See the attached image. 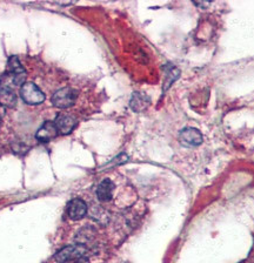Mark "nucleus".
<instances>
[{
  "label": "nucleus",
  "instance_id": "obj_1",
  "mask_svg": "<svg viewBox=\"0 0 254 263\" xmlns=\"http://www.w3.org/2000/svg\"><path fill=\"white\" fill-rule=\"evenodd\" d=\"M13 78L10 73L3 74L0 78V106L7 107V108H13L17 105V94L14 92Z\"/></svg>",
  "mask_w": 254,
  "mask_h": 263
},
{
  "label": "nucleus",
  "instance_id": "obj_2",
  "mask_svg": "<svg viewBox=\"0 0 254 263\" xmlns=\"http://www.w3.org/2000/svg\"><path fill=\"white\" fill-rule=\"evenodd\" d=\"M87 253V248L84 245H71L60 249L56 254L55 260L58 263H66L68 261H77L81 257H86L85 255Z\"/></svg>",
  "mask_w": 254,
  "mask_h": 263
},
{
  "label": "nucleus",
  "instance_id": "obj_3",
  "mask_svg": "<svg viewBox=\"0 0 254 263\" xmlns=\"http://www.w3.org/2000/svg\"><path fill=\"white\" fill-rule=\"evenodd\" d=\"M20 96L27 105H40L45 101V94L33 82H25L20 87Z\"/></svg>",
  "mask_w": 254,
  "mask_h": 263
},
{
  "label": "nucleus",
  "instance_id": "obj_4",
  "mask_svg": "<svg viewBox=\"0 0 254 263\" xmlns=\"http://www.w3.org/2000/svg\"><path fill=\"white\" fill-rule=\"evenodd\" d=\"M77 97H78L77 90H75L73 88L71 87L61 88L53 94L52 104L53 106L58 107V108H61V109L68 108V107L75 105Z\"/></svg>",
  "mask_w": 254,
  "mask_h": 263
},
{
  "label": "nucleus",
  "instance_id": "obj_5",
  "mask_svg": "<svg viewBox=\"0 0 254 263\" xmlns=\"http://www.w3.org/2000/svg\"><path fill=\"white\" fill-rule=\"evenodd\" d=\"M7 67H9V71H7V73H10L12 78H13L15 85L23 86L24 84H25L26 71H25V68L23 67V65L20 64V60L18 59V57H15V55L10 57L9 61H7Z\"/></svg>",
  "mask_w": 254,
  "mask_h": 263
},
{
  "label": "nucleus",
  "instance_id": "obj_6",
  "mask_svg": "<svg viewBox=\"0 0 254 263\" xmlns=\"http://www.w3.org/2000/svg\"><path fill=\"white\" fill-rule=\"evenodd\" d=\"M55 123L57 128H58L59 133L66 135V134L72 133L73 129L77 127V119L71 114L60 113L57 115Z\"/></svg>",
  "mask_w": 254,
  "mask_h": 263
},
{
  "label": "nucleus",
  "instance_id": "obj_7",
  "mask_svg": "<svg viewBox=\"0 0 254 263\" xmlns=\"http://www.w3.org/2000/svg\"><path fill=\"white\" fill-rule=\"evenodd\" d=\"M180 143L186 147H195L203 142V135L195 128H185L179 134Z\"/></svg>",
  "mask_w": 254,
  "mask_h": 263
},
{
  "label": "nucleus",
  "instance_id": "obj_8",
  "mask_svg": "<svg viewBox=\"0 0 254 263\" xmlns=\"http://www.w3.org/2000/svg\"><path fill=\"white\" fill-rule=\"evenodd\" d=\"M87 214V204L81 199H73L67 204V215L72 220H80Z\"/></svg>",
  "mask_w": 254,
  "mask_h": 263
},
{
  "label": "nucleus",
  "instance_id": "obj_9",
  "mask_svg": "<svg viewBox=\"0 0 254 263\" xmlns=\"http://www.w3.org/2000/svg\"><path fill=\"white\" fill-rule=\"evenodd\" d=\"M58 128H57L56 123L52 121H46L43 123V126L37 130L35 138L39 140L40 142H48L52 139H55L58 135Z\"/></svg>",
  "mask_w": 254,
  "mask_h": 263
},
{
  "label": "nucleus",
  "instance_id": "obj_10",
  "mask_svg": "<svg viewBox=\"0 0 254 263\" xmlns=\"http://www.w3.org/2000/svg\"><path fill=\"white\" fill-rule=\"evenodd\" d=\"M114 191V183L110 179L102 180L97 188V196L101 202H107L112 199Z\"/></svg>",
  "mask_w": 254,
  "mask_h": 263
},
{
  "label": "nucleus",
  "instance_id": "obj_11",
  "mask_svg": "<svg viewBox=\"0 0 254 263\" xmlns=\"http://www.w3.org/2000/svg\"><path fill=\"white\" fill-rule=\"evenodd\" d=\"M150 98L146 97L145 94L141 93H134L132 96V99L130 101V106L134 112L140 113L142 110H145L147 107L150 106Z\"/></svg>",
  "mask_w": 254,
  "mask_h": 263
},
{
  "label": "nucleus",
  "instance_id": "obj_12",
  "mask_svg": "<svg viewBox=\"0 0 254 263\" xmlns=\"http://www.w3.org/2000/svg\"><path fill=\"white\" fill-rule=\"evenodd\" d=\"M165 69H166V79H165V85H164V90L169 88L180 76V71L178 68H175L174 66L169 65L167 67H165Z\"/></svg>",
  "mask_w": 254,
  "mask_h": 263
},
{
  "label": "nucleus",
  "instance_id": "obj_13",
  "mask_svg": "<svg viewBox=\"0 0 254 263\" xmlns=\"http://www.w3.org/2000/svg\"><path fill=\"white\" fill-rule=\"evenodd\" d=\"M75 263H89V261L87 257H81V258H79V260L75 261Z\"/></svg>",
  "mask_w": 254,
  "mask_h": 263
},
{
  "label": "nucleus",
  "instance_id": "obj_14",
  "mask_svg": "<svg viewBox=\"0 0 254 263\" xmlns=\"http://www.w3.org/2000/svg\"><path fill=\"white\" fill-rule=\"evenodd\" d=\"M3 115H4V107L0 106V127H2V119H3Z\"/></svg>",
  "mask_w": 254,
  "mask_h": 263
}]
</instances>
